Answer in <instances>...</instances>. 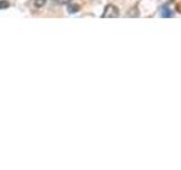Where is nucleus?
<instances>
[{"label":"nucleus","instance_id":"423d86ee","mask_svg":"<svg viewBox=\"0 0 181 170\" xmlns=\"http://www.w3.org/2000/svg\"><path fill=\"white\" fill-rule=\"evenodd\" d=\"M56 3H59V5H63V3H68L70 2L71 0H53Z\"/></svg>","mask_w":181,"mask_h":170},{"label":"nucleus","instance_id":"7ed1b4c3","mask_svg":"<svg viewBox=\"0 0 181 170\" xmlns=\"http://www.w3.org/2000/svg\"><path fill=\"white\" fill-rule=\"evenodd\" d=\"M162 16L163 17H171L172 16V11L169 7L164 6L162 8Z\"/></svg>","mask_w":181,"mask_h":170},{"label":"nucleus","instance_id":"39448f33","mask_svg":"<svg viewBox=\"0 0 181 170\" xmlns=\"http://www.w3.org/2000/svg\"><path fill=\"white\" fill-rule=\"evenodd\" d=\"M44 3H45V0H35L34 1V5H35L36 7H42V6H44Z\"/></svg>","mask_w":181,"mask_h":170},{"label":"nucleus","instance_id":"f03ea898","mask_svg":"<svg viewBox=\"0 0 181 170\" xmlns=\"http://www.w3.org/2000/svg\"><path fill=\"white\" fill-rule=\"evenodd\" d=\"M79 8H80V7H79L77 3L70 2L69 5H68V7H67V10H68L70 14H75V13H77V11H78Z\"/></svg>","mask_w":181,"mask_h":170},{"label":"nucleus","instance_id":"f257e3e1","mask_svg":"<svg viewBox=\"0 0 181 170\" xmlns=\"http://www.w3.org/2000/svg\"><path fill=\"white\" fill-rule=\"evenodd\" d=\"M119 16V9L118 7L114 5H108L104 9V13L102 14L103 18H115Z\"/></svg>","mask_w":181,"mask_h":170},{"label":"nucleus","instance_id":"20e7f679","mask_svg":"<svg viewBox=\"0 0 181 170\" xmlns=\"http://www.w3.org/2000/svg\"><path fill=\"white\" fill-rule=\"evenodd\" d=\"M8 7H9V2L8 1H6V0H1L0 1V9H6Z\"/></svg>","mask_w":181,"mask_h":170}]
</instances>
